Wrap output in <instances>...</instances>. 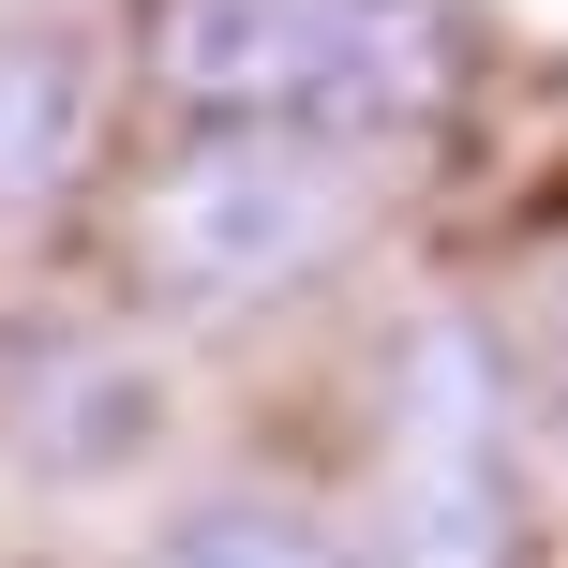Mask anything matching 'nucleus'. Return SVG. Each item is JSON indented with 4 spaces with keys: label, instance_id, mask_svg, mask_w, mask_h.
Segmentation results:
<instances>
[{
    "label": "nucleus",
    "instance_id": "f257e3e1",
    "mask_svg": "<svg viewBox=\"0 0 568 568\" xmlns=\"http://www.w3.org/2000/svg\"><path fill=\"white\" fill-rule=\"evenodd\" d=\"M135 60L210 135L374 150L464 105L479 16L464 0H135Z\"/></svg>",
    "mask_w": 568,
    "mask_h": 568
},
{
    "label": "nucleus",
    "instance_id": "20e7f679",
    "mask_svg": "<svg viewBox=\"0 0 568 568\" xmlns=\"http://www.w3.org/2000/svg\"><path fill=\"white\" fill-rule=\"evenodd\" d=\"M150 434V374L105 359V344H16V374H0V449L45 464V479H90V464H120Z\"/></svg>",
    "mask_w": 568,
    "mask_h": 568
},
{
    "label": "nucleus",
    "instance_id": "7ed1b4c3",
    "mask_svg": "<svg viewBox=\"0 0 568 568\" xmlns=\"http://www.w3.org/2000/svg\"><path fill=\"white\" fill-rule=\"evenodd\" d=\"M389 568H509V374L464 314L389 359Z\"/></svg>",
    "mask_w": 568,
    "mask_h": 568
},
{
    "label": "nucleus",
    "instance_id": "39448f33",
    "mask_svg": "<svg viewBox=\"0 0 568 568\" xmlns=\"http://www.w3.org/2000/svg\"><path fill=\"white\" fill-rule=\"evenodd\" d=\"M90 135H105V90L60 30H0V210H45L75 195Z\"/></svg>",
    "mask_w": 568,
    "mask_h": 568
},
{
    "label": "nucleus",
    "instance_id": "423d86ee",
    "mask_svg": "<svg viewBox=\"0 0 568 568\" xmlns=\"http://www.w3.org/2000/svg\"><path fill=\"white\" fill-rule=\"evenodd\" d=\"M150 568H344V554L314 539L300 509H195V524H180Z\"/></svg>",
    "mask_w": 568,
    "mask_h": 568
},
{
    "label": "nucleus",
    "instance_id": "f03ea898",
    "mask_svg": "<svg viewBox=\"0 0 568 568\" xmlns=\"http://www.w3.org/2000/svg\"><path fill=\"white\" fill-rule=\"evenodd\" d=\"M359 240V165L344 150H284V135H225L195 165H165L135 195V270L195 314H240V300H284Z\"/></svg>",
    "mask_w": 568,
    "mask_h": 568
}]
</instances>
